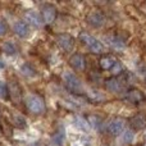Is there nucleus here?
Wrapping results in <instances>:
<instances>
[{
  "instance_id": "f257e3e1",
  "label": "nucleus",
  "mask_w": 146,
  "mask_h": 146,
  "mask_svg": "<svg viewBox=\"0 0 146 146\" xmlns=\"http://www.w3.org/2000/svg\"><path fill=\"white\" fill-rule=\"evenodd\" d=\"M78 38H80V41L83 44V45L87 46V48L90 49L91 53L101 54L104 51L103 44H101L96 37H94L92 35H90L88 32H86V31H82V32L78 35Z\"/></svg>"
},
{
  "instance_id": "f03ea898",
  "label": "nucleus",
  "mask_w": 146,
  "mask_h": 146,
  "mask_svg": "<svg viewBox=\"0 0 146 146\" xmlns=\"http://www.w3.org/2000/svg\"><path fill=\"white\" fill-rule=\"evenodd\" d=\"M26 108L32 114H42L46 110L45 100L40 95H37V94L30 95L26 99Z\"/></svg>"
},
{
  "instance_id": "7ed1b4c3",
  "label": "nucleus",
  "mask_w": 146,
  "mask_h": 146,
  "mask_svg": "<svg viewBox=\"0 0 146 146\" xmlns=\"http://www.w3.org/2000/svg\"><path fill=\"white\" fill-rule=\"evenodd\" d=\"M63 80L66 83L67 88L73 94H82V83H81L80 78L72 72H64L63 73Z\"/></svg>"
},
{
  "instance_id": "20e7f679",
  "label": "nucleus",
  "mask_w": 146,
  "mask_h": 146,
  "mask_svg": "<svg viewBox=\"0 0 146 146\" xmlns=\"http://www.w3.org/2000/svg\"><path fill=\"white\" fill-rule=\"evenodd\" d=\"M41 18L46 25H51L56 18V9L51 4H44L41 8Z\"/></svg>"
},
{
  "instance_id": "39448f33",
  "label": "nucleus",
  "mask_w": 146,
  "mask_h": 146,
  "mask_svg": "<svg viewBox=\"0 0 146 146\" xmlns=\"http://www.w3.org/2000/svg\"><path fill=\"white\" fill-rule=\"evenodd\" d=\"M104 86H105V88L108 91H110V92L118 94V92H121V91L123 90L124 81L121 80L119 77H114V76H113V77L105 80V82H104Z\"/></svg>"
},
{
  "instance_id": "423d86ee",
  "label": "nucleus",
  "mask_w": 146,
  "mask_h": 146,
  "mask_svg": "<svg viewBox=\"0 0 146 146\" xmlns=\"http://www.w3.org/2000/svg\"><path fill=\"white\" fill-rule=\"evenodd\" d=\"M56 42L64 51H71L74 46V38L69 33H59L56 36Z\"/></svg>"
},
{
  "instance_id": "0eeeda50",
  "label": "nucleus",
  "mask_w": 146,
  "mask_h": 146,
  "mask_svg": "<svg viewBox=\"0 0 146 146\" xmlns=\"http://www.w3.org/2000/svg\"><path fill=\"white\" fill-rule=\"evenodd\" d=\"M86 22L90 26H92V27L99 28L104 25L105 17H104V14L101 12H91V13H88L87 17H86Z\"/></svg>"
},
{
  "instance_id": "6e6552de",
  "label": "nucleus",
  "mask_w": 146,
  "mask_h": 146,
  "mask_svg": "<svg viewBox=\"0 0 146 146\" xmlns=\"http://www.w3.org/2000/svg\"><path fill=\"white\" fill-rule=\"evenodd\" d=\"M126 99L132 104H140V103H142V101L146 100L144 92H142L141 90H139V88H135V87L129 88V90L127 91Z\"/></svg>"
},
{
  "instance_id": "1a4fd4ad",
  "label": "nucleus",
  "mask_w": 146,
  "mask_h": 146,
  "mask_svg": "<svg viewBox=\"0 0 146 146\" xmlns=\"http://www.w3.org/2000/svg\"><path fill=\"white\" fill-rule=\"evenodd\" d=\"M69 66L76 71H85L86 68V59L82 54L76 53L69 58Z\"/></svg>"
},
{
  "instance_id": "9d476101",
  "label": "nucleus",
  "mask_w": 146,
  "mask_h": 146,
  "mask_svg": "<svg viewBox=\"0 0 146 146\" xmlns=\"http://www.w3.org/2000/svg\"><path fill=\"white\" fill-rule=\"evenodd\" d=\"M117 64V59L111 54H103L99 59V66L103 71H111L113 67Z\"/></svg>"
},
{
  "instance_id": "9b49d317",
  "label": "nucleus",
  "mask_w": 146,
  "mask_h": 146,
  "mask_svg": "<svg viewBox=\"0 0 146 146\" xmlns=\"http://www.w3.org/2000/svg\"><path fill=\"white\" fill-rule=\"evenodd\" d=\"M129 126L135 131H142V129L146 128V117L141 113L135 114L133 117L129 118Z\"/></svg>"
},
{
  "instance_id": "f8f14e48",
  "label": "nucleus",
  "mask_w": 146,
  "mask_h": 146,
  "mask_svg": "<svg viewBox=\"0 0 146 146\" xmlns=\"http://www.w3.org/2000/svg\"><path fill=\"white\" fill-rule=\"evenodd\" d=\"M8 90H9V96L13 101L19 103L22 100V90H21V86L18 85L17 81H10L8 83Z\"/></svg>"
},
{
  "instance_id": "ddd939ff",
  "label": "nucleus",
  "mask_w": 146,
  "mask_h": 146,
  "mask_svg": "<svg viewBox=\"0 0 146 146\" xmlns=\"http://www.w3.org/2000/svg\"><path fill=\"white\" fill-rule=\"evenodd\" d=\"M123 129H124V121L122 118H114L108 126V132L111 136H118L119 133L123 132Z\"/></svg>"
},
{
  "instance_id": "4468645a",
  "label": "nucleus",
  "mask_w": 146,
  "mask_h": 146,
  "mask_svg": "<svg viewBox=\"0 0 146 146\" xmlns=\"http://www.w3.org/2000/svg\"><path fill=\"white\" fill-rule=\"evenodd\" d=\"M13 30H14L15 35H18L19 37H26V36H28V32H30L28 25L26 22H23V21H18V22H15Z\"/></svg>"
},
{
  "instance_id": "2eb2a0df",
  "label": "nucleus",
  "mask_w": 146,
  "mask_h": 146,
  "mask_svg": "<svg viewBox=\"0 0 146 146\" xmlns=\"http://www.w3.org/2000/svg\"><path fill=\"white\" fill-rule=\"evenodd\" d=\"M26 19H27L28 23H31L32 26H35V27H41L42 26V18H41V15H38L36 12H32V10H30V12L26 13Z\"/></svg>"
},
{
  "instance_id": "dca6fc26",
  "label": "nucleus",
  "mask_w": 146,
  "mask_h": 146,
  "mask_svg": "<svg viewBox=\"0 0 146 146\" xmlns=\"http://www.w3.org/2000/svg\"><path fill=\"white\" fill-rule=\"evenodd\" d=\"M12 124L14 127H17V128H21V129L26 128V126H27L25 117L19 113H13L12 114Z\"/></svg>"
},
{
  "instance_id": "f3484780",
  "label": "nucleus",
  "mask_w": 146,
  "mask_h": 146,
  "mask_svg": "<svg viewBox=\"0 0 146 146\" xmlns=\"http://www.w3.org/2000/svg\"><path fill=\"white\" fill-rule=\"evenodd\" d=\"M87 98H88V100H91L92 103H103V101L105 100V96L98 90L87 91Z\"/></svg>"
},
{
  "instance_id": "a211bd4d",
  "label": "nucleus",
  "mask_w": 146,
  "mask_h": 146,
  "mask_svg": "<svg viewBox=\"0 0 146 146\" xmlns=\"http://www.w3.org/2000/svg\"><path fill=\"white\" fill-rule=\"evenodd\" d=\"M108 42L110 46H113L114 49H123L126 46V42L122 40L119 36H110L108 38Z\"/></svg>"
},
{
  "instance_id": "6ab92c4d",
  "label": "nucleus",
  "mask_w": 146,
  "mask_h": 146,
  "mask_svg": "<svg viewBox=\"0 0 146 146\" xmlns=\"http://www.w3.org/2000/svg\"><path fill=\"white\" fill-rule=\"evenodd\" d=\"M0 128H1V132L5 135V136H8V137L12 136L13 128H12V124H10L8 121L1 119V121H0Z\"/></svg>"
},
{
  "instance_id": "aec40b11",
  "label": "nucleus",
  "mask_w": 146,
  "mask_h": 146,
  "mask_svg": "<svg viewBox=\"0 0 146 146\" xmlns=\"http://www.w3.org/2000/svg\"><path fill=\"white\" fill-rule=\"evenodd\" d=\"M101 118L99 115H95V114H92V115H88L87 117V124L88 126H91L92 128H99V127L101 126Z\"/></svg>"
},
{
  "instance_id": "412c9836",
  "label": "nucleus",
  "mask_w": 146,
  "mask_h": 146,
  "mask_svg": "<svg viewBox=\"0 0 146 146\" xmlns=\"http://www.w3.org/2000/svg\"><path fill=\"white\" fill-rule=\"evenodd\" d=\"M51 141H53L56 146H63L64 141H66V135H64V132L63 131L56 132V133L51 137Z\"/></svg>"
},
{
  "instance_id": "4be33fe9",
  "label": "nucleus",
  "mask_w": 146,
  "mask_h": 146,
  "mask_svg": "<svg viewBox=\"0 0 146 146\" xmlns=\"http://www.w3.org/2000/svg\"><path fill=\"white\" fill-rule=\"evenodd\" d=\"M3 51H4L7 55H14V54L17 53V49H15L14 44L4 42V44H3Z\"/></svg>"
},
{
  "instance_id": "5701e85b",
  "label": "nucleus",
  "mask_w": 146,
  "mask_h": 146,
  "mask_svg": "<svg viewBox=\"0 0 146 146\" xmlns=\"http://www.w3.org/2000/svg\"><path fill=\"white\" fill-rule=\"evenodd\" d=\"M0 98L4 100H9V90H8V85H5L4 82H0Z\"/></svg>"
},
{
  "instance_id": "b1692460",
  "label": "nucleus",
  "mask_w": 146,
  "mask_h": 146,
  "mask_svg": "<svg viewBox=\"0 0 146 146\" xmlns=\"http://www.w3.org/2000/svg\"><path fill=\"white\" fill-rule=\"evenodd\" d=\"M21 71H22V73L25 76H27V77H32V76L36 74L35 69H33L32 67L30 66V64H23L22 68H21Z\"/></svg>"
},
{
  "instance_id": "393cba45",
  "label": "nucleus",
  "mask_w": 146,
  "mask_h": 146,
  "mask_svg": "<svg viewBox=\"0 0 146 146\" xmlns=\"http://www.w3.org/2000/svg\"><path fill=\"white\" fill-rule=\"evenodd\" d=\"M132 140H133V131H131V129H127V131H124V133H123V141L126 142V144H131Z\"/></svg>"
},
{
  "instance_id": "a878e982",
  "label": "nucleus",
  "mask_w": 146,
  "mask_h": 146,
  "mask_svg": "<svg viewBox=\"0 0 146 146\" xmlns=\"http://www.w3.org/2000/svg\"><path fill=\"white\" fill-rule=\"evenodd\" d=\"M111 73L114 74V77H117V74H122V73H123V67L117 62V64L113 67V69H111Z\"/></svg>"
},
{
  "instance_id": "bb28decb",
  "label": "nucleus",
  "mask_w": 146,
  "mask_h": 146,
  "mask_svg": "<svg viewBox=\"0 0 146 146\" xmlns=\"http://www.w3.org/2000/svg\"><path fill=\"white\" fill-rule=\"evenodd\" d=\"M7 30H8L7 25H5L4 22H1V21H0V36H1V35H4V33L7 32Z\"/></svg>"
},
{
  "instance_id": "cd10ccee",
  "label": "nucleus",
  "mask_w": 146,
  "mask_h": 146,
  "mask_svg": "<svg viewBox=\"0 0 146 146\" xmlns=\"http://www.w3.org/2000/svg\"><path fill=\"white\" fill-rule=\"evenodd\" d=\"M139 72H140V76H141V78L146 82V68H145V67H144V68H140Z\"/></svg>"
},
{
  "instance_id": "c85d7f7f",
  "label": "nucleus",
  "mask_w": 146,
  "mask_h": 146,
  "mask_svg": "<svg viewBox=\"0 0 146 146\" xmlns=\"http://www.w3.org/2000/svg\"><path fill=\"white\" fill-rule=\"evenodd\" d=\"M0 68H4V63H1V62H0Z\"/></svg>"
},
{
  "instance_id": "c756f323",
  "label": "nucleus",
  "mask_w": 146,
  "mask_h": 146,
  "mask_svg": "<svg viewBox=\"0 0 146 146\" xmlns=\"http://www.w3.org/2000/svg\"><path fill=\"white\" fill-rule=\"evenodd\" d=\"M145 141H146V135H145Z\"/></svg>"
}]
</instances>
